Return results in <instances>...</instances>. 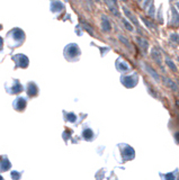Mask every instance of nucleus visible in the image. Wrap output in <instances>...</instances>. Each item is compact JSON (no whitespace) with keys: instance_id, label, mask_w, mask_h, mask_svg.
Instances as JSON below:
<instances>
[{"instance_id":"nucleus-1","label":"nucleus","mask_w":179,"mask_h":180,"mask_svg":"<svg viewBox=\"0 0 179 180\" xmlns=\"http://www.w3.org/2000/svg\"><path fill=\"white\" fill-rule=\"evenodd\" d=\"M25 40H26L25 32L19 27H14L7 32L6 37H5V43L11 51H14L15 49L21 47L25 43Z\"/></svg>"},{"instance_id":"nucleus-2","label":"nucleus","mask_w":179,"mask_h":180,"mask_svg":"<svg viewBox=\"0 0 179 180\" xmlns=\"http://www.w3.org/2000/svg\"><path fill=\"white\" fill-rule=\"evenodd\" d=\"M5 90L8 95L17 96L24 91V86L21 85V82L18 79L12 78L10 79V81L5 82Z\"/></svg>"},{"instance_id":"nucleus-3","label":"nucleus","mask_w":179,"mask_h":180,"mask_svg":"<svg viewBox=\"0 0 179 180\" xmlns=\"http://www.w3.org/2000/svg\"><path fill=\"white\" fill-rule=\"evenodd\" d=\"M11 60L15 62L14 70H17V69H26V68H28V65H29V59L23 53L11 55Z\"/></svg>"},{"instance_id":"nucleus-4","label":"nucleus","mask_w":179,"mask_h":180,"mask_svg":"<svg viewBox=\"0 0 179 180\" xmlns=\"http://www.w3.org/2000/svg\"><path fill=\"white\" fill-rule=\"evenodd\" d=\"M64 56L68 61H75L79 56V49L75 44H69L64 49Z\"/></svg>"},{"instance_id":"nucleus-5","label":"nucleus","mask_w":179,"mask_h":180,"mask_svg":"<svg viewBox=\"0 0 179 180\" xmlns=\"http://www.w3.org/2000/svg\"><path fill=\"white\" fill-rule=\"evenodd\" d=\"M27 107V98L26 97H21V96H18L16 97V99L12 101V108L18 112V113H23L25 112Z\"/></svg>"},{"instance_id":"nucleus-6","label":"nucleus","mask_w":179,"mask_h":180,"mask_svg":"<svg viewBox=\"0 0 179 180\" xmlns=\"http://www.w3.org/2000/svg\"><path fill=\"white\" fill-rule=\"evenodd\" d=\"M25 91H26V95H27L28 98H35V97L38 96L40 89H38V86L36 85L34 81H29L26 85Z\"/></svg>"},{"instance_id":"nucleus-7","label":"nucleus","mask_w":179,"mask_h":180,"mask_svg":"<svg viewBox=\"0 0 179 180\" xmlns=\"http://www.w3.org/2000/svg\"><path fill=\"white\" fill-rule=\"evenodd\" d=\"M11 169V162L7 155H0V173L7 172Z\"/></svg>"},{"instance_id":"nucleus-8","label":"nucleus","mask_w":179,"mask_h":180,"mask_svg":"<svg viewBox=\"0 0 179 180\" xmlns=\"http://www.w3.org/2000/svg\"><path fill=\"white\" fill-rule=\"evenodd\" d=\"M61 10H64L63 5L61 2H59V1H53L52 3H51V11L52 12H58V11H61Z\"/></svg>"},{"instance_id":"nucleus-9","label":"nucleus","mask_w":179,"mask_h":180,"mask_svg":"<svg viewBox=\"0 0 179 180\" xmlns=\"http://www.w3.org/2000/svg\"><path fill=\"white\" fill-rule=\"evenodd\" d=\"M21 173H23V171H21L19 173H17V171H11V178L12 179H21Z\"/></svg>"},{"instance_id":"nucleus-10","label":"nucleus","mask_w":179,"mask_h":180,"mask_svg":"<svg viewBox=\"0 0 179 180\" xmlns=\"http://www.w3.org/2000/svg\"><path fill=\"white\" fill-rule=\"evenodd\" d=\"M3 43H5V40L0 36V53L2 52V50H3Z\"/></svg>"},{"instance_id":"nucleus-11","label":"nucleus","mask_w":179,"mask_h":180,"mask_svg":"<svg viewBox=\"0 0 179 180\" xmlns=\"http://www.w3.org/2000/svg\"><path fill=\"white\" fill-rule=\"evenodd\" d=\"M2 28H3V27H2V25L0 24V31H2Z\"/></svg>"}]
</instances>
